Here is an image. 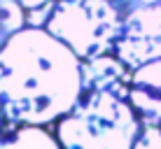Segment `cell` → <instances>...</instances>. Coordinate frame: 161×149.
<instances>
[{
  "mask_svg": "<svg viewBox=\"0 0 161 149\" xmlns=\"http://www.w3.org/2000/svg\"><path fill=\"white\" fill-rule=\"evenodd\" d=\"M54 12V0H49V3L40 5V7H33V9H26V21H28V26H35V28H44L49 21V16Z\"/></svg>",
  "mask_w": 161,
  "mask_h": 149,
  "instance_id": "obj_10",
  "label": "cell"
},
{
  "mask_svg": "<svg viewBox=\"0 0 161 149\" xmlns=\"http://www.w3.org/2000/svg\"><path fill=\"white\" fill-rule=\"evenodd\" d=\"M3 119L5 117H3V109H0V130H3Z\"/></svg>",
  "mask_w": 161,
  "mask_h": 149,
  "instance_id": "obj_13",
  "label": "cell"
},
{
  "mask_svg": "<svg viewBox=\"0 0 161 149\" xmlns=\"http://www.w3.org/2000/svg\"><path fill=\"white\" fill-rule=\"evenodd\" d=\"M114 54L131 70L161 58V5L136 7L121 16Z\"/></svg>",
  "mask_w": 161,
  "mask_h": 149,
  "instance_id": "obj_4",
  "label": "cell"
},
{
  "mask_svg": "<svg viewBox=\"0 0 161 149\" xmlns=\"http://www.w3.org/2000/svg\"><path fill=\"white\" fill-rule=\"evenodd\" d=\"M133 149H161V124H142Z\"/></svg>",
  "mask_w": 161,
  "mask_h": 149,
  "instance_id": "obj_9",
  "label": "cell"
},
{
  "mask_svg": "<svg viewBox=\"0 0 161 149\" xmlns=\"http://www.w3.org/2000/svg\"><path fill=\"white\" fill-rule=\"evenodd\" d=\"M121 16L112 0H54L44 28L86 61L114 51Z\"/></svg>",
  "mask_w": 161,
  "mask_h": 149,
  "instance_id": "obj_3",
  "label": "cell"
},
{
  "mask_svg": "<svg viewBox=\"0 0 161 149\" xmlns=\"http://www.w3.org/2000/svg\"><path fill=\"white\" fill-rule=\"evenodd\" d=\"M0 149H63V145L42 126H21L0 137Z\"/></svg>",
  "mask_w": 161,
  "mask_h": 149,
  "instance_id": "obj_7",
  "label": "cell"
},
{
  "mask_svg": "<svg viewBox=\"0 0 161 149\" xmlns=\"http://www.w3.org/2000/svg\"><path fill=\"white\" fill-rule=\"evenodd\" d=\"M16 3H19L24 9H33V7H40V5L49 3V0H16Z\"/></svg>",
  "mask_w": 161,
  "mask_h": 149,
  "instance_id": "obj_12",
  "label": "cell"
},
{
  "mask_svg": "<svg viewBox=\"0 0 161 149\" xmlns=\"http://www.w3.org/2000/svg\"><path fill=\"white\" fill-rule=\"evenodd\" d=\"M133 70L121 61L117 54H101L82 61V86L84 91H112L121 98L131 93Z\"/></svg>",
  "mask_w": 161,
  "mask_h": 149,
  "instance_id": "obj_5",
  "label": "cell"
},
{
  "mask_svg": "<svg viewBox=\"0 0 161 149\" xmlns=\"http://www.w3.org/2000/svg\"><path fill=\"white\" fill-rule=\"evenodd\" d=\"M112 5L119 9L121 14L131 12L136 7H145V5H161V0H112Z\"/></svg>",
  "mask_w": 161,
  "mask_h": 149,
  "instance_id": "obj_11",
  "label": "cell"
},
{
  "mask_svg": "<svg viewBox=\"0 0 161 149\" xmlns=\"http://www.w3.org/2000/svg\"><path fill=\"white\" fill-rule=\"evenodd\" d=\"M82 58L47 28L26 26L0 49V109L14 126L58 121L80 103Z\"/></svg>",
  "mask_w": 161,
  "mask_h": 149,
  "instance_id": "obj_1",
  "label": "cell"
},
{
  "mask_svg": "<svg viewBox=\"0 0 161 149\" xmlns=\"http://www.w3.org/2000/svg\"><path fill=\"white\" fill-rule=\"evenodd\" d=\"M140 119L129 98L112 91H86L58 119L56 137L63 149H133Z\"/></svg>",
  "mask_w": 161,
  "mask_h": 149,
  "instance_id": "obj_2",
  "label": "cell"
},
{
  "mask_svg": "<svg viewBox=\"0 0 161 149\" xmlns=\"http://www.w3.org/2000/svg\"><path fill=\"white\" fill-rule=\"evenodd\" d=\"M26 26H28L26 9L16 0H0V49L14 33H19Z\"/></svg>",
  "mask_w": 161,
  "mask_h": 149,
  "instance_id": "obj_8",
  "label": "cell"
},
{
  "mask_svg": "<svg viewBox=\"0 0 161 149\" xmlns=\"http://www.w3.org/2000/svg\"><path fill=\"white\" fill-rule=\"evenodd\" d=\"M129 100L142 124H161V58L133 70Z\"/></svg>",
  "mask_w": 161,
  "mask_h": 149,
  "instance_id": "obj_6",
  "label": "cell"
}]
</instances>
